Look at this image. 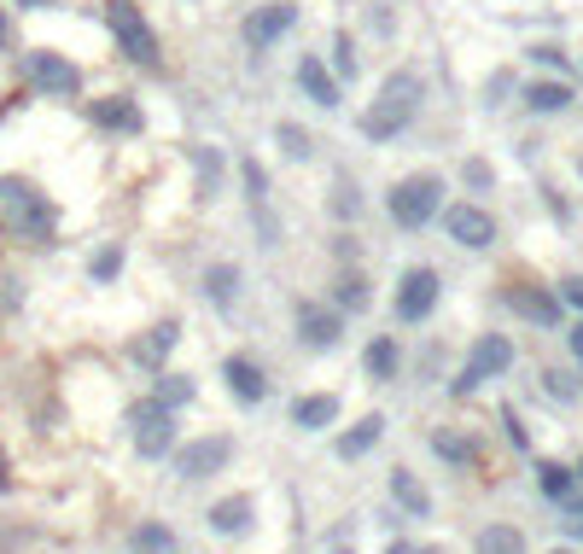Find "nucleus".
Masks as SVG:
<instances>
[{"instance_id":"bb28decb","label":"nucleus","mask_w":583,"mask_h":554,"mask_svg":"<svg viewBox=\"0 0 583 554\" xmlns=\"http://www.w3.org/2000/svg\"><path fill=\"white\" fill-rule=\"evenodd\" d=\"M525 106L537 111V117H561V111L572 106V88H566L561 77H543V82L525 88Z\"/></svg>"},{"instance_id":"c85d7f7f","label":"nucleus","mask_w":583,"mask_h":554,"mask_svg":"<svg viewBox=\"0 0 583 554\" xmlns=\"http://www.w3.org/2000/svg\"><path fill=\"white\" fill-rule=\"evenodd\" d=\"M187 158L198 164V205H211V198L222 193V158L211 153V146H187Z\"/></svg>"},{"instance_id":"cd10ccee","label":"nucleus","mask_w":583,"mask_h":554,"mask_svg":"<svg viewBox=\"0 0 583 554\" xmlns=\"http://www.w3.org/2000/svg\"><path fill=\"white\" fill-rule=\"evenodd\" d=\"M473 554H531V548H525L519 525H485V532L473 537Z\"/></svg>"},{"instance_id":"7ed1b4c3","label":"nucleus","mask_w":583,"mask_h":554,"mask_svg":"<svg viewBox=\"0 0 583 554\" xmlns=\"http://www.w3.org/2000/svg\"><path fill=\"white\" fill-rule=\"evenodd\" d=\"M438 211H444V175L438 169L402 175V182L386 193V216L397 222L402 234H420L426 222H438Z\"/></svg>"},{"instance_id":"4468645a","label":"nucleus","mask_w":583,"mask_h":554,"mask_svg":"<svg viewBox=\"0 0 583 554\" xmlns=\"http://www.w3.org/2000/svg\"><path fill=\"white\" fill-rule=\"evenodd\" d=\"M240 182H245V211H251V222H258V240L274 245V240H281V222H274V211H269V175H263V164L258 158H240Z\"/></svg>"},{"instance_id":"473e14b6","label":"nucleus","mask_w":583,"mask_h":554,"mask_svg":"<svg viewBox=\"0 0 583 554\" xmlns=\"http://www.w3.org/2000/svg\"><path fill=\"white\" fill-rule=\"evenodd\" d=\"M88 274H94L99 286H106V281H117V274H123V245H117V240H106V245H99V251H94V263H88Z\"/></svg>"},{"instance_id":"f03ea898","label":"nucleus","mask_w":583,"mask_h":554,"mask_svg":"<svg viewBox=\"0 0 583 554\" xmlns=\"http://www.w3.org/2000/svg\"><path fill=\"white\" fill-rule=\"evenodd\" d=\"M0 229L12 240H30V245H47L59 234V211L41 187H30L23 175H0Z\"/></svg>"},{"instance_id":"20e7f679","label":"nucleus","mask_w":583,"mask_h":554,"mask_svg":"<svg viewBox=\"0 0 583 554\" xmlns=\"http://www.w3.org/2000/svg\"><path fill=\"white\" fill-rule=\"evenodd\" d=\"M514 357H519V350H514L508 333H478L473 350H467V362H461V373L449 380V397H473L485 380H502V373L514 368Z\"/></svg>"},{"instance_id":"7c9ffc66","label":"nucleus","mask_w":583,"mask_h":554,"mask_svg":"<svg viewBox=\"0 0 583 554\" xmlns=\"http://www.w3.org/2000/svg\"><path fill=\"white\" fill-rule=\"evenodd\" d=\"M537 485H543L548 502H572V496H577V478H572V467H561V461H537Z\"/></svg>"},{"instance_id":"dca6fc26","label":"nucleus","mask_w":583,"mask_h":554,"mask_svg":"<svg viewBox=\"0 0 583 554\" xmlns=\"http://www.w3.org/2000/svg\"><path fill=\"white\" fill-rule=\"evenodd\" d=\"M298 94L310 99V106H321V111H339L344 82L333 77V70H327L321 54H303V59H298Z\"/></svg>"},{"instance_id":"09e8293b","label":"nucleus","mask_w":583,"mask_h":554,"mask_svg":"<svg viewBox=\"0 0 583 554\" xmlns=\"http://www.w3.org/2000/svg\"><path fill=\"white\" fill-rule=\"evenodd\" d=\"M572 478H577V490H583V461H577V467H572Z\"/></svg>"},{"instance_id":"de8ad7c7","label":"nucleus","mask_w":583,"mask_h":554,"mask_svg":"<svg viewBox=\"0 0 583 554\" xmlns=\"http://www.w3.org/2000/svg\"><path fill=\"white\" fill-rule=\"evenodd\" d=\"M12 41V30H7V12H0V47H7Z\"/></svg>"},{"instance_id":"f257e3e1","label":"nucleus","mask_w":583,"mask_h":554,"mask_svg":"<svg viewBox=\"0 0 583 554\" xmlns=\"http://www.w3.org/2000/svg\"><path fill=\"white\" fill-rule=\"evenodd\" d=\"M420 99H426V82H420V70H391L386 82H379V94H373V106L362 111V135L373 140V146H386V140H397V135H409V123L420 117Z\"/></svg>"},{"instance_id":"412c9836","label":"nucleus","mask_w":583,"mask_h":554,"mask_svg":"<svg viewBox=\"0 0 583 554\" xmlns=\"http://www.w3.org/2000/svg\"><path fill=\"white\" fill-rule=\"evenodd\" d=\"M386 485H391V502H397V508L409 514V519H426V514H433V490H426L409 467H391Z\"/></svg>"},{"instance_id":"1a4fd4ad","label":"nucleus","mask_w":583,"mask_h":554,"mask_svg":"<svg viewBox=\"0 0 583 554\" xmlns=\"http://www.w3.org/2000/svg\"><path fill=\"white\" fill-rule=\"evenodd\" d=\"M438 298H444V281H438V269H426V263L402 269V281H397V321L420 327L426 315L438 310Z\"/></svg>"},{"instance_id":"aec40b11","label":"nucleus","mask_w":583,"mask_h":554,"mask_svg":"<svg viewBox=\"0 0 583 554\" xmlns=\"http://www.w3.org/2000/svg\"><path fill=\"white\" fill-rule=\"evenodd\" d=\"M327 304H333L339 315H357L373 304V286H368V274L362 269H339L333 274V286H327Z\"/></svg>"},{"instance_id":"a211bd4d","label":"nucleus","mask_w":583,"mask_h":554,"mask_svg":"<svg viewBox=\"0 0 583 554\" xmlns=\"http://www.w3.org/2000/svg\"><path fill=\"white\" fill-rule=\"evenodd\" d=\"M175 344H182V321H158V327H146V333L129 344V357H135L140 368L158 373V368H164V357H169Z\"/></svg>"},{"instance_id":"3c124183","label":"nucleus","mask_w":583,"mask_h":554,"mask_svg":"<svg viewBox=\"0 0 583 554\" xmlns=\"http://www.w3.org/2000/svg\"><path fill=\"white\" fill-rule=\"evenodd\" d=\"M577 169H583V158H577Z\"/></svg>"},{"instance_id":"58836bf2","label":"nucleus","mask_w":583,"mask_h":554,"mask_svg":"<svg viewBox=\"0 0 583 554\" xmlns=\"http://www.w3.org/2000/svg\"><path fill=\"white\" fill-rule=\"evenodd\" d=\"M333 211H339L344 222L362 211V198H357V182H339V187H333Z\"/></svg>"},{"instance_id":"ddd939ff","label":"nucleus","mask_w":583,"mask_h":554,"mask_svg":"<svg viewBox=\"0 0 583 554\" xmlns=\"http://www.w3.org/2000/svg\"><path fill=\"white\" fill-rule=\"evenodd\" d=\"M502 304L531 327H561V310H566L561 298H554V286H531V281H508L502 286Z\"/></svg>"},{"instance_id":"79ce46f5","label":"nucleus","mask_w":583,"mask_h":554,"mask_svg":"<svg viewBox=\"0 0 583 554\" xmlns=\"http://www.w3.org/2000/svg\"><path fill=\"white\" fill-rule=\"evenodd\" d=\"M531 59H537V65H561V70H566V54H561V47H531Z\"/></svg>"},{"instance_id":"f704fd0d","label":"nucleus","mask_w":583,"mask_h":554,"mask_svg":"<svg viewBox=\"0 0 583 554\" xmlns=\"http://www.w3.org/2000/svg\"><path fill=\"white\" fill-rule=\"evenodd\" d=\"M357 70H362V59H357V41H350V36H339V41H333V77H339V82H350Z\"/></svg>"},{"instance_id":"4be33fe9","label":"nucleus","mask_w":583,"mask_h":554,"mask_svg":"<svg viewBox=\"0 0 583 554\" xmlns=\"http://www.w3.org/2000/svg\"><path fill=\"white\" fill-rule=\"evenodd\" d=\"M205 519H211V532H216V537H245V532H251V519H258V502H251V496H222Z\"/></svg>"},{"instance_id":"393cba45","label":"nucleus","mask_w":583,"mask_h":554,"mask_svg":"<svg viewBox=\"0 0 583 554\" xmlns=\"http://www.w3.org/2000/svg\"><path fill=\"white\" fill-rule=\"evenodd\" d=\"M205 298H211V310H234L240 304V263H211L205 269Z\"/></svg>"},{"instance_id":"4c0bfd02","label":"nucleus","mask_w":583,"mask_h":554,"mask_svg":"<svg viewBox=\"0 0 583 554\" xmlns=\"http://www.w3.org/2000/svg\"><path fill=\"white\" fill-rule=\"evenodd\" d=\"M461 175H467V187H473V193H490V187H496L490 158H467V164H461Z\"/></svg>"},{"instance_id":"c03bdc74","label":"nucleus","mask_w":583,"mask_h":554,"mask_svg":"<svg viewBox=\"0 0 583 554\" xmlns=\"http://www.w3.org/2000/svg\"><path fill=\"white\" fill-rule=\"evenodd\" d=\"M566 344H572V350H577V357H583V315H577V321L566 327Z\"/></svg>"},{"instance_id":"72a5a7b5","label":"nucleus","mask_w":583,"mask_h":554,"mask_svg":"<svg viewBox=\"0 0 583 554\" xmlns=\"http://www.w3.org/2000/svg\"><path fill=\"white\" fill-rule=\"evenodd\" d=\"M583 386H577V373H561V368H543V397L548 402H572Z\"/></svg>"},{"instance_id":"39448f33","label":"nucleus","mask_w":583,"mask_h":554,"mask_svg":"<svg viewBox=\"0 0 583 554\" xmlns=\"http://www.w3.org/2000/svg\"><path fill=\"white\" fill-rule=\"evenodd\" d=\"M106 23H111V41H117V54L123 59H135V65H158V30L146 23V12L135 7V0H106Z\"/></svg>"},{"instance_id":"c756f323","label":"nucleus","mask_w":583,"mask_h":554,"mask_svg":"<svg viewBox=\"0 0 583 554\" xmlns=\"http://www.w3.org/2000/svg\"><path fill=\"white\" fill-rule=\"evenodd\" d=\"M129 548L135 554H175V532H169V525H158V519H140L129 532Z\"/></svg>"},{"instance_id":"9b49d317","label":"nucleus","mask_w":583,"mask_h":554,"mask_svg":"<svg viewBox=\"0 0 583 554\" xmlns=\"http://www.w3.org/2000/svg\"><path fill=\"white\" fill-rule=\"evenodd\" d=\"M298 344L303 350H339L344 344V315L327 298H303L298 304Z\"/></svg>"},{"instance_id":"a19ab883","label":"nucleus","mask_w":583,"mask_h":554,"mask_svg":"<svg viewBox=\"0 0 583 554\" xmlns=\"http://www.w3.org/2000/svg\"><path fill=\"white\" fill-rule=\"evenodd\" d=\"M561 508H566V532H572V537L583 543V502L572 496V502H561Z\"/></svg>"},{"instance_id":"c9c22d12","label":"nucleus","mask_w":583,"mask_h":554,"mask_svg":"<svg viewBox=\"0 0 583 554\" xmlns=\"http://www.w3.org/2000/svg\"><path fill=\"white\" fill-rule=\"evenodd\" d=\"M274 140H281V153H286L292 164H303V158H310V135H303L298 123H281V129H274Z\"/></svg>"},{"instance_id":"6e6552de","label":"nucleus","mask_w":583,"mask_h":554,"mask_svg":"<svg viewBox=\"0 0 583 554\" xmlns=\"http://www.w3.org/2000/svg\"><path fill=\"white\" fill-rule=\"evenodd\" d=\"M438 222H444V234L461 245V251H490L496 245V216L478 205V198H461V205H444L438 211Z\"/></svg>"},{"instance_id":"37998d69","label":"nucleus","mask_w":583,"mask_h":554,"mask_svg":"<svg viewBox=\"0 0 583 554\" xmlns=\"http://www.w3.org/2000/svg\"><path fill=\"white\" fill-rule=\"evenodd\" d=\"M391 554H449L444 543H397Z\"/></svg>"},{"instance_id":"ea45409f","label":"nucleus","mask_w":583,"mask_h":554,"mask_svg":"<svg viewBox=\"0 0 583 554\" xmlns=\"http://www.w3.org/2000/svg\"><path fill=\"white\" fill-rule=\"evenodd\" d=\"M554 298H561V304H572V310L583 315V274H566V281L554 286Z\"/></svg>"},{"instance_id":"2eb2a0df","label":"nucleus","mask_w":583,"mask_h":554,"mask_svg":"<svg viewBox=\"0 0 583 554\" xmlns=\"http://www.w3.org/2000/svg\"><path fill=\"white\" fill-rule=\"evenodd\" d=\"M222 386H227V397H234V402L258 409V402L269 397V373H263L258 357H240V350H234V357L222 362Z\"/></svg>"},{"instance_id":"423d86ee","label":"nucleus","mask_w":583,"mask_h":554,"mask_svg":"<svg viewBox=\"0 0 583 554\" xmlns=\"http://www.w3.org/2000/svg\"><path fill=\"white\" fill-rule=\"evenodd\" d=\"M129 438H135V456L140 461H164L175 449V415L164 409V402H135L129 409Z\"/></svg>"},{"instance_id":"9d476101","label":"nucleus","mask_w":583,"mask_h":554,"mask_svg":"<svg viewBox=\"0 0 583 554\" xmlns=\"http://www.w3.org/2000/svg\"><path fill=\"white\" fill-rule=\"evenodd\" d=\"M292 23H298V7L292 0H263V7H251L245 23H240V41L251 47V54H269L281 36H292Z\"/></svg>"},{"instance_id":"f3484780","label":"nucleus","mask_w":583,"mask_h":554,"mask_svg":"<svg viewBox=\"0 0 583 554\" xmlns=\"http://www.w3.org/2000/svg\"><path fill=\"white\" fill-rule=\"evenodd\" d=\"M88 117H94V129H106V135H140V99H129V94H106V99H94L88 106Z\"/></svg>"},{"instance_id":"f8f14e48","label":"nucleus","mask_w":583,"mask_h":554,"mask_svg":"<svg viewBox=\"0 0 583 554\" xmlns=\"http://www.w3.org/2000/svg\"><path fill=\"white\" fill-rule=\"evenodd\" d=\"M30 82L47 99H76V94H82V70H76L65 54H54V47H36V54H30Z\"/></svg>"},{"instance_id":"0eeeda50","label":"nucleus","mask_w":583,"mask_h":554,"mask_svg":"<svg viewBox=\"0 0 583 554\" xmlns=\"http://www.w3.org/2000/svg\"><path fill=\"white\" fill-rule=\"evenodd\" d=\"M169 456H175V478H187V485H198V478H216L227 461H234V438H227V432L187 438V444H175Z\"/></svg>"},{"instance_id":"49530a36","label":"nucleus","mask_w":583,"mask_h":554,"mask_svg":"<svg viewBox=\"0 0 583 554\" xmlns=\"http://www.w3.org/2000/svg\"><path fill=\"white\" fill-rule=\"evenodd\" d=\"M18 7H23V12H36V7H54V0H18Z\"/></svg>"},{"instance_id":"5701e85b","label":"nucleus","mask_w":583,"mask_h":554,"mask_svg":"<svg viewBox=\"0 0 583 554\" xmlns=\"http://www.w3.org/2000/svg\"><path fill=\"white\" fill-rule=\"evenodd\" d=\"M333 420H339V397L333 391H310V397L292 402V426H298V432H327Z\"/></svg>"},{"instance_id":"864d4df0","label":"nucleus","mask_w":583,"mask_h":554,"mask_svg":"<svg viewBox=\"0 0 583 554\" xmlns=\"http://www.w3.org/2000/svg\"><path fill=\"white\" fill-rule=\"evenodd\" d=\"M577 380H583V373H577Z\"/></svg>"},{"instance_id":"2f4dec72","label":"nucleus","mask_w":583,"mask_h":554,"mask_svg":"<svg viewBox=\"0 0 583 554\" xmlns=\"http://www.w3.org/2000/svg\"><path fill=\"white\" fill-rule=\"evenodd\" d=\"M198 397V386H193V373H158V397L152 402H164V409L175 415V409H187V402Z\"/></svg>"},{"instance_id":"e433bc0d","label":"nucleus","mask_w":583,"mask_h":554,"mask_svg":"<svg viewBox=\"0 0 583 554\" xmlns=\"http://www.w3.org/2000/svg\"><path fill=\"white\" fill-rule=\"evenodd\" d=\"M502 438H508V444L519 449V456H531V432H525V420L514 415V402L502 409Z\"/></svg>"},{"instance_id":"6ab92c4d","label":"nucleus","mask_w":583,"mask_h":554,"mask_svg":"<svg viewBox=\"0 0 583 554\" xmlns=\"http://www.w3.org/2000/svg\"><path fill=\"white\" fill-rule=\"evenodd\" d=\"M379 438H386V415H362L357 426H344V432L333 438V456L339 461H362L368 449H379Z\"/></svg>"},{"instance_id":"b1692460","label":"nucleus","mask_w":583,"mask_h":554,"mask_svg":"<svg viewBox=\"0 0 583 554\" xmlns=\"http://www.w3.org/2000/svg\"><path fill=\"white\" fill-rule=\"evenodd\" d=\"M397 368H402V344L391 333H373L362 344V373L368 380H397Z\"/></svg>"},{"instance_id":"8fccbe9b","label":"nucleus","mask_w":583,"mask_h":554,"mask_svg":"<svg viewBox=\"0 0 583 554\" xmlns=\"http://www.w3.org/2000/svg\"><path fill=\"white\" fill-rule=\"evenodd\" d=\"M548 554H572V548H548Z\"/></svg>"},{"instance_id":"a18cd8bd","label":"nucleus","mask_w":583,"mask_h":554,"mask_svg":"<svg viewBox=\"0 0 583 554\" xmlns=\"http://www.w3.org/2000/svg\"><path fill=\"white\" fill-rule=\"evenodd\" d=\"M12 485V473H7V449H0V490H7Z\"/></svg>"},{"instance_id":"603ef678","label":"nucleus","mask_w":583,"mask_h":554,"mask_svg":"<svg viewBox=\"0 0 583 554\" xmlns=\"http://www.w3.org/2000/svg\"><path fill=\"white\" fill-rule=\"evenodd\" d=\"M339 554H350V548H339Z\"/></svg>"},{"instance_id":"a878e982","label":"nucleus","mask_w":583,"mask_h":554,"mask_svg":"<svg viewBox=\"0 0 583 554\" xmlns=\"http://www.w3.org/2000/svg\"><path fill=\"white\" fill-rule=\"evenodd\" d=\"M433 456L449 461V467H473L478 461V438L473 432H455V426H438V432H433Z\"/></svg>"}]
</instances>
